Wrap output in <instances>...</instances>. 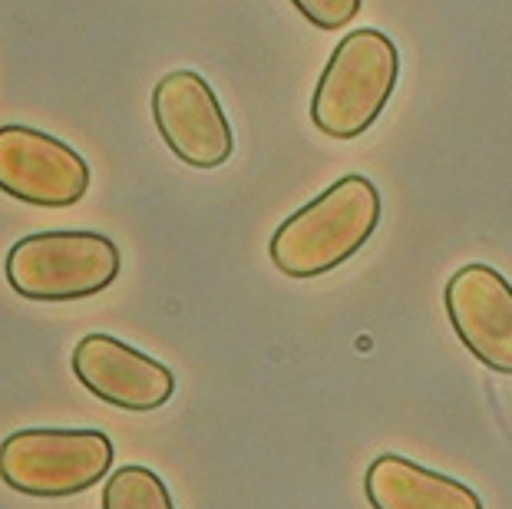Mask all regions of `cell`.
<instances>
[{
    "label": "cell",
    "instance_id": "6da1fadb",
    "mask_svg": "<svg viewBox=\"0 0 512 509\" xmlns=\"http://www.w3.org/2000/svg\"><path fill=\"white\" fill-rule=\"evenodd\" d=\"M380 192L367 176H344L288 215L271 235V265L288 278H321L370 242L380 225Z\"/></svg>",
    "mask_w": 512,
    "mask_h": 509
},
{
    "label": "cell",
    "instance_id": "7a4b0ae2",
    "mask_svg": "<svg viewBox=\"0 0 512 509\" xmlns=\"http://www.w3.org/2000/svg\"><path fill=\"white\" fill-rule=\"evenodd\" d=\"M400 53L384 30H351L334 47L311 96V123L331 139H357L377 123L397 90Z\"/></svg>",
    "mask_w": 512,
    "mask_h": 509
},
{
    "label": "cell",
    "instance_id": "3957f363",
    "mask_svg": "<svg viewBox=\"0 0 512 509\" xmlns=\"http://www.w3.org/2000/svg\"><path fill=\"white\" fill-rule=\"evenodd\" d=\"M119 248L103 232H34L10 245L4 275L14 295L43 305L103 295L119 278Z\"/></svg>",
    "mask_w": 512,
    "mask_h": 509
},
{
    "label": "cell",
    "instance_id": "277c9868",
    "mask_svg": "<svg viewBox=\"0 0 512 509\" xmlns=\"http://www.w3.org/2000/svg\"><path fill=\"white\" fill-rule=\"evenodd\" d=\"M113 460L116 447L103 430L27 427L0 443V480L14 493L63 500L100 483Z\"/></svg>",
    "mask_w": 512,
    "mask_h": 509
},
{
    "label": "cell",
    "instance_id": "5b68a950",
    "mask_svg": "<svg viewBox=\"0 0 512 509\" xmlns=\"http://www.w3.org/2000/svg\"><path fill=\"white\" fill-rule=\"evenodd\" d=\"M90 189V166L70 143L34 126H0V192L40 209H67Z\"/></svg>",
    "mask_w": 512,
    "mask_h": 509
},
{
    "label": "cell",
    "instance_id": "8992f818",
    "mask_svg": "<svg viewBox=\"0 0 512 509\" xmlns=\"http://www.w3.org/2000/svg\"><path fill=\"white\" fill-rule=\"evenodd\" d=\"M152 119L169 153L192 169H219L235 153V133L219 96L195 70H172L156 83Z\"/></svg>",
    "mask_w": 512,
    "mask_h": 509
},
{
    "label": "cell",
    "instance_id": "52a82bcc",
    "mask_svg": "<svg viewBox=\"0 0 512 509\" xmlns=\"http://www.w3.org/2000/svg\"><path fill=\"white\" fill-rule=\"evenodd\" d=\"M70 364L76 381L93 397L129 414H152L176 394V374L166 364L113 334L96 331L80 338Z\"/></svg>",
    "mask_w": 512,
    "mask_h": 509
},
{
    "label": "cell",
    "instance_id": "ba28073f",
    "mask_svg": "<svg viewBox=\"0 0 512 509\" xmlns=\"http://www.w3.org/2000/svg\"><path fill=\"white\" fill-rule=\"evenodd\" d=\"M446 318L479 364L512 374V285L493 265H463L443 291Z\"/></svg>",
    "mask_w": 512,
    "mask_h": 509
},
{
    "label": "cell",
    "instance_id": "9c48e42d",
    "mask_svg": "<svg viewBox=\"0 0 512 509\" xmlns=\"http://www.w3.org/2000/svg\"><path fill=\"white\" fill-rule=\"evenodd\" d=\"M364 493L374 509H483L473 486L400 453H380L370 463L364 473Z\"/></svg>",
    "mask_w": 512,
    "mask_h": 509
},
{
    "label": "cell",
    "instance_id": "30bf717a",
    "mask_svg": "<svg viewBox=\"0 0 512 509\" xmlns=\"http://www.w3.org/2000/svg\"><path fill=\"white\" fill-rule=\"evenodd\" d=\"M103 509H176L169 486L149 467H119L103 486Z\"/></svg>",
    "mask_w": 512,
    "mask_h": 509
},
{
    "label": "cell",
    "instance_id": "8fae6325",
    "mask_svg": "<svg viewBox=\"0 0 512 509\" xmlns=\"http://www.w3.org/2000/svg\"><path fill=\"white\" fill-rule=\"evenodd\" d=\"M291 4L318 30H341L361 14L364 0H291Z\"/></svg>",
    "mask_w": 512,
    "mask_h": 509
}]
</instances>
